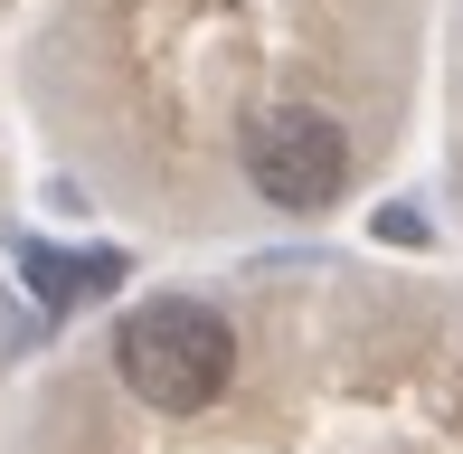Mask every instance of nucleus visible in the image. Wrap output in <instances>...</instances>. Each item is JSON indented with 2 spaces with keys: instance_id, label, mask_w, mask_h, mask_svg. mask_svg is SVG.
Wrapping results in <instances>:
<instances>
[{
  "instance_id": "obj_1",
  "label": "nucleus",
  "mask_w": 463,
  "mask_h": 454,
  "mask_svg": "<svg viewBox=\"0 0 463 454\" xmlns=\"http://www.w3.org/2000/svg\"><path fill=\"white\" fill-rule=\"evenodd\" d=\"M114 369L152 417H199V407L227 398L237 379V332H227L218 303H189V294H152L123 313L114 332Z\"/></svg>"
},
{
  "instance_id": "obj_2",
  "label": "nucleus",
  "mask_w": 463,
  "mask_h": 454,
  "mask_svg": "<svg viewBox=\"0 0 463 454\" xmlns=\"http://www.w3.org/2000/svg\"><path fill=\"white\" fill-rule=\"evenodd\" d=\"M246 180H256V199H275V209H322L350 180V133L322 105H275L246 133Z\"/></svg>"
},
{
  "instance_id": "obj_3",
  "label": "nucleus",
  "mask_w": 463,
  "mask_h": 454,
  "mask_svg": "<svg viewBox=\"0 0 463 454\" xmlns=\"http://www.w3.org/2000/svg\"><path fill=\"white\" fill-rule=\"evenodd\" d=\"M19 265H29L38 303H86V294H104V284L123 275V256H57V246H38V237H19Z\"/></svg>"
}]
</instances>
